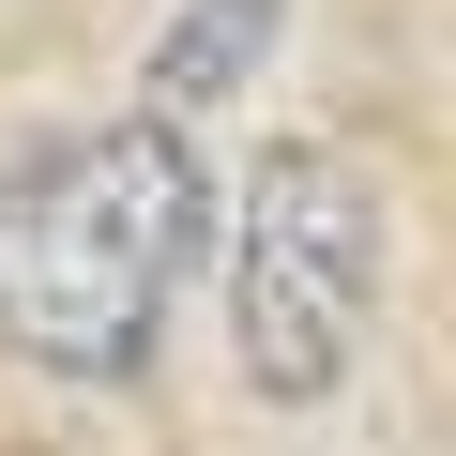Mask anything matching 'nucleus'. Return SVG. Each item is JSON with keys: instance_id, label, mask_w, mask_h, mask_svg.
<instances>
[{"instance_id": "obj_1", "label": "nucleus", "mask_w": 456, "mask_h": 456, "mask_svg": "<svg viewBox=\"0 0 456 456\" xmlns=\"http://www.w3.org/2000/svg\"><path fill=\"white\" fill-rule=\"evenodd\" d=\"M183 228H198L183 122H107V137H77V152L16 198V244H0L16 350L61 365V380H122L137 335H152V305H167Z\"/></svg>"}, {"instance_id": "obj_2", "label": "nucleus", "mask_w": 456, "mask_h": 456, "mask_svg": "<svg viewBox=\"0 0 456 456\" xmlns=\"http://www.w3.org/2000/svg\"><path fill=\"white\" fill-rule=\"evenodd\" d=\"M380 305V183L335 137L244 152V213H228V365L274 411H320L365 350Z\"/></svg>"}, {"instance_id": "obj_3", "label": "nucleus", "mask_w": 456, "mask_h": 456, "mask_svg": "<svg viewBox=\"0 0 456 456\" xmlns=\"http://www.w3.org/2000/svg\"><path fill=\"white\" fill-rule=\"evenodd\" d=\"M274 31H289V0H183V16L152 31V61H137L152 122H183V107H213V92H244V77L274 61Z\"/></svg>"}]
</instances>
